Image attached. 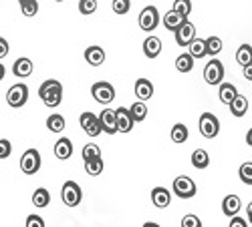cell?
Returning <instances> with one entry per match:
<instances>
[{"label":"cell","instance_id":"obj_35","mask_svg":"<svg viewBox=\"0 0 252 227\" xmlns=\"http://www.w3.org/2000/svg\"><path fill=\"white\" fill-rule=\"evenodd\" d=\"M238 177L242 183L252 185V163H242L240 169H238Z\"/></svg>","mask_w":252,"mask_h":227},{"label":"cell","instance_id":"obj_41","mask_svg":"<svg viewBox=\"0 0 252 227\" xmlns=\"http://www.w3.org/2000/svg\"><path fill=\"white\" fill-rule=\"evenodd\" d=\"M12 155V143L8 139H0V159H8Z\"/></svg>","mask_w":252,"mask_h":227},{"label":"cell","instance_id":"obj_48","mask_svg":"<svg viewBox=\"0 0 252 227\" xmlns=\"http://www.w3.org/2000/svg\"><path fill=\"white\" fill-rule=\"evenodd\" d=\"M4 75H6V69H4V65H0V80L4 78Z\"/></svg>","mask_w":252,"mask_h":227},{"label":"cell","instance_id":"obj_46","mask_svg":"<svg viewBox=\"0 0 252 227\" xmlns=\"http://www.w3.org/2000/svg\"><path fill=\"white\" fill-rule=\"evenodd\" d=\"M246 217H248V221H250V225H252V201L248 203V207H246Z\"/></svg>","mask_w":252,"mask_h":227},{"label":"cell","instance_id":"obj_24","mask_svg":"<svg viewBox=\"0 0 252 227\" xmlns=\"http://www.w3.org/2000/svg\"><path fill=\"white\" fill-rule=\"evenodd\" d=\"M194 56L190 54V52H182L178 58H176V69L180 71V73H190L192 69H194Z\"/></svg>","mask_w":252,"mask_h":227},{"label":"cell","instance_id":"obj_4","mask_svg":"<svg viewBox=\"0 0 252 227\" xmlns=\"http://www.w3.org/2000/svg\"><path fill=\"white\" fill-rule=\"evenodd\" d=\"M27 101H29V87L27 85H12L6 93V102L12 107V109H20V107H25L27 105Z\"/></svg>","mask_w":252,"mask_h":227},{"label":"cell","instance_id":"obj_27","mask_svg":"<svg viewBox=\"0 0 252 227\" xmlns=\"http://www.w3.org/2000/svg\"><path fill=\"white\" fill-rule=\"evenodd\" d=\"M172 141L178 143V145H182V143L188 141V137H190V133H188V127L184 125V123H176V125L172 127V133H170Z\"/></svg>","mask_w":252,"mask_h":227},{"label":"cell","instance_id":"obj_49","mask_svg":"<svg viewBox=\"0 0 252 227\" xmlns=\"http://www.w3.org/2000/svg\"><path fill=\"white\" fill-rule=\"evenodd\" d=\"M143 227H161V225H158V223H154V221H148V223H143Z\"/></svg>","mask_w":252,"mask_h":227},{"label":"cell","instance_id":"obj_29","mask_svg":"<svg viewBox=\"0 0 252 227\" xmlns=\"http://www.w3.org/2000/svg\"><path fill=\"white\" fill-rule=\"evenodd\" d=\"M236 63H238L242 69L252 63V47H250V45H240V47H238V50H236Z\"/></svg>","mask_w":252,"mask_h":227},{"label":"cell","instance_id":"obj_44","mask_svg":"<svg viewBox=\"0 0 252 227\" xmlns=\"http://www.w3.org/2000/svg\"><path fill=\"white\" fill-rule=\"evenodd\" d=\"M8 50H10L8 43H6V40H4L2 36H0V58H4V56L8 54Z\"/></svg>","mask_w":252,"mask_h":227},{"label":"cell","instance_id":"obj_10","mask_svg":"<svg viewBox=\"0 0 252 227\" xmlns=\"http://www.w3.org/2000/svg\"><path fill=\"white\" fill-rule=\"evenodd\" d=\"M79 123H81V127H83V131H85L89 137H97V135H101V123H99V115H93V113H83L81 115V119H79Z\"/></svg>","mask_w":252,"mask_h":227},{"label":"cell","instance_id":"obj_2","mask_svg":"<svg viewBox=\"0 0 252 227\" xmlns=\"http://www.w3.org/2000/svg\"><path fill=\"white\" fill-rule=\"evenodd\" d=\"M61 199L67 207H77L83 199V189L81 185L75 181H65V185L61 187Z\"/></svg>","mask_w":252,"mask_h":227},{"label":"cell","instance_id":"obj_1","mask_svg":"<svg viewBox=\"0 0 252 227\" xmlns=\"http://www.w3.org/2000/svg\"><path fill=\"white\" fill-rule=\"evenodd\" d=\"M38 97L47 107H59L63 101V85L55 78H49L38 87Z\"/></svg>","mask_w":252,"mask_h":227},{"label":"cell","instance_id":"obj_40","mask_svg":"<svg viewBox=\"0 0 252 227\" xmlns=\"http://www.w3.org/2000/svg\"><path fill=\"white\" fill-rule=\"evenodd\" d=\"M20 10H23L25 16H34L38 12V2L36 0H31V2H25V4H20Z\"/></svg>","mask_w":252,"mask_h":227},{"label":"cell","instance_id":"obj_16","mask_svg":"<svg viewBox=\"0 0 252 227\" xmlns=\"http://www.w3.org/2000/svg\"><path fill=\"white\" fill-rule=\"evenodd\" d=\"M240 207H242V201H240L238 195H226L224 201H222V213L228 215V217L238 215Z\"/></svg>","mask_w":252,"mask_h":227},{"label":"cell","instance_id":"obj_14","mask_svg":"<svg viewBox=\"0 0 252 227\" xmlns=\"http://www.w3.org/2000/svg\"><path fill=\"white\" fill-rule=\"evenodd\" d=\"M133 91H135V97L139 101H150L154 97V85H152L150 78H137Z\"/></svg>","mask_w":252,"mask_h":227},{"label":"cell","instance_id":"obj_32","mask_svg":"<svg viewBox=\"0 0 252 227\" xmlns=\"http://www.w3.org/2000/svg\"><path fill=\"white\" fill-rule=\"evenodd\" d=\"M222 47H224V43H222L220 36H208L206 38V49H208V54L212 58L222 52Z\"/></svg>","mask_w":252,"mask_h":227},{"label":"cell","instance_id":"obj_18","mask_svg":"<svg viewBox=\"0 0 252 227\" xmlns=\"http://www.w3.org/2000/svg\"><path fill=\"white\" fill-rule=\"evenodd\" d=\"M71 155H73V143H71V139L61 137V139L55 143V157L61 159V161H65V159H69Z\"/></svg>","mask_w":252,"mask_h":227},{"label":"cell","instance_id":"obj_34","mask_svg":"<svg viewBox=\"0 0 252 227\" xmlns=\"http://www.w3.org/2000/svg\"><path fill=\"white\" fill-rule=\"evenodd\" d=\"M172 10H176V12H180L182 16H190V12H192V0H174V8Z\"/></svg>","mask_w":252,"mask_h":227},{"label":"cell","instance_id":"obj_7","mask_svg":"<svg viewBox=\"0 0 252 227\" xmlns=\"http://www.w3.org/2000/svg\"><path fill=\"white\" fill-rule=\"evenodd\" d=\"M20 169L25 175H34L40 169V153L36 149H27L20 157Z\"/></svg>","mask_w":252,"mask_h":227},{"label":"cell","instance_id":"obj_11","mask_svg":"<svg viewBox=\"0 0 252 227\" xmlns=\"http://www.w3.org/2000/svg\"><path fill=\"white\" fill-rule=\"evenodd\" d=\"M174 34H176V43H178L180 47H190L192 40L196 38V26L190 23V20H186V23H184Z\"/></svg>","mask_w":252,"mask_h":227},{"label":"cell","instance_id":"obj_45","mask_svg":"<svg viewBox=\"0 0 252 227\" xmlns=\"http://www.w3.org/2000/svg\"><path fill=\"white\" fill-rule=\"evenodd\" d=\"M242 73H244V78H246V80H252V63L246 65V67L242 69Z\"/></svg>","mask_w":252,"mask_h":227},{"label":"cell","instance_id":"obj_17","mask_svg":"<svg viewBox=\"0 0 252 227\" xmlns=\"http://www.w3.org/2000/svg\"><path fill=\"white\" fill-rule=\"evenodd\" d=\"M186 16H182L180 12H176V10H170V12H165V16H163V26L167 28V30H172V32H176L184 23H186Z\"/></svg>","mask_w":252,"mask_h":227},{"label":"cell","instance_id":"obj_12","mask_svg":"<svg viewBox=\"0 0 252 227\" xmlns=\"http://www.w3.org/2000/svg\"><path fill=\"white\" fill-rule=\"evenodd\" d=\"M99 123H101L103 133H107V135H115L117 133V113L115 111H111V109L101 111Z\"/></svg>","mask_w":252,"mask_h":227},{"label":"cell","instance_id":"obj_51","mask_svg":"<svg viewBox=\"0 0 252 227\" xmlns=\"http://www.w3.org/2000/svg\"><path fill=\"white\" fill-rule=\"evenodd\" d=\"M57 2H63V0H57Z\"/></svg>","mask_w":252,"mask_h":227},{"label":"cell","instance_id":"obj_25","mask_svg":"<svg viewBox=\"0 0 252 227\" xmlns=\"http://www.w3.org/2000/svg\"><path fill=\"white\" fill-rule=\"evenodd\" d=\"M32 203H34V207H38V209L47 207V205L51 203V193H49V189L38 187V189L32 193Z\"/></svg>","mask_w":252,"mask_h":227},{"label":"cell","instance_id":"obj_42","mask_svg":"<svg viewBox=\"0 0 252 227\" xmlns=\"http://www.w3.org/2000/svg\"><path fill=\"white\" fill-rule=\"evenodd\" d=\"M27 227H45V219L36 213H32L27 217Z\"/></svg>","mask_w":252,"mask_h":227},{"label":"cell","instance_id":"obj_3","mask_svg":"<svg viewBox=\"0 0 252 227\" xmlns=\"http://www.w3.org/2000/svg\"><path fill=\"white\" fill-rule=\"evenodd\" d=\"M91 95L97 102H101V105H109V102H113V99H115V89H113L111 82L99 80L91 87Z\"/></svg>","mask_w":252,"mask_h":227},{"label":"cell","instance_id":"obj_43","mask_svg":"<svg viewBox=\"0 0 252 227\" xmlns=\"http://www.w3.org/2000/svg\"><path fill=\"white\" fill-rule=\"evenodd\" d=\"M230 227H248V225H246V219H242V217L234 215L232 219H230Z\"/></svg>","mask_w":252,"mask_h":227},{"label":"cell","instance_id":"obj_22","mask_svg":"<svg viewBox=\"0 0 252 227\" xmlns=\"http://www.w3.org/2000/svg\"><path fill=\"white\" fill-rule=\"evenodd\" d=\"M218 97H220V101L224 102V105H230V102H232V101L238 97L236 85H232V82H222L220 91H218Z\"/></svg>","mask_w":252,"mask_h":227},{"label":"cell","instance_id":"obj_47","mask_svg":"<svg viewBox=\"0 0 252 227\" xmlns=\"http://www.w3.org/2000/svg\"><path fill=\"white\" fill-rule=\"evenodd\" d=\"M246 145H250V147H252V129L246 133Z\"/></svg>","mask_w":252,"mask_h":227},{"label":"cell","instance_id":"obj_6","mask_svg":"<svg viewBox=\"0 0 252 227\" xmlns=\"http://www.w3.org/2000/svg\"><path fill=\"white\" fill-rule=\"evenodd\" d=\"M204 80L208 85H222L224 80V65L218 58L208 60V65L204 67Z\"/></svg>","mask_w":252,"mask_h":227},{"label":"cell","instance_id":"obj_37","mask_svg":"<svg viewBox=\"0 0 252 227\" xmlns=\"http://www.w3.org/2000/svg\"><path fill=\"white\" fill-rule=\"evenodd\" d=\"M95 10H97V0H79V12H81V14L89 16V14H93Z\"/></svg>","mask_w":252,"mask_h":227},{"label":"cell","instance_id":"obj_36","mask_svg":"<svg viewBox=\"0 0 252 227\" xmlns=\"http://www.w3.org/2000/svg\"><path fill=\"white\" fill-rule=\"evenodd\" d=\"M101 157V147H97L95 143H89V145L83 147V159L85 161H91V159H97Z\"/></svg>","mask_w":252,"mask_h":227},{"label":"cell","instance_id":"obj_13","mask_svg":"<svg viewBox=\"0 0 252 227\" xmlns=\"http://www.w3.org/2000/svg\"><path fill=\"white\" fill-rule=\"evenodd\" d=\"M115 113H117V133H129L135 123L131 117V111L125 107H119Z\"/></svg>","mask_w":252,"mask_h":227},{"label":"cell","instance_id":"obj_9","mask_svg":"<svg viewBox=\"0 0 252 227\" xmlns=\"http://www.w3.org/2000/svg\"><path fill=\"white\" fill-rule=\"evenodd\" d=\"M200 133L206 139L218 137V133H220V121H218V117L212 115V113H204L200 117Z\"/></svg>","mask_w":252,"mask_h":227},{"label":"cell","instance_id":"obj_33","mask_svg":"<svg viewBox=\"0 0 252 227\" xmlns=\"http://www.w3.org/2000/svg\"><path fill=\"white\" fill-rule=\"evenodd\" d=\"M105 169V165H103V157H97V159H91V161H85V171L91 175V177H97L101 175Z\"/></svg>","mask_w":252,"mask_h":227},{"label":"cell","instance_id":"obj_19","mask_svg":"<svg viewBox=\"0 0 252 227\" xmlns=\"http://www.w3.org/2000/svg\"><path fill=\"white\" fill-rule=\"evenodd\" d=\"M170 201H172V193L167 191L165 187H156L152 191V203L156 205L158 209H165L167 205H170Z\"/></svg>","mask_w":252,"mask_h":227},{"label":"cell","instance_id":"obj_50","mask_svg":"<svg viewBox=\"0 0 252 227\" xmlns=\"http://www.w3.org/2000/svg\"><path fill=\"white\" fill-rule=\"evenodd\" d=\"M18 2H20V4H25V2H31V0H18Z\"/></svg>","mask_w":252,"mask_h":227},{"label":"cell","instance_id":"obj_5","mask_svg":"<svg viewBox=\"0 0 252 227\" xmlns=\"http://www.w3.org/2000/svg\"><path fill=\"white\" fill-rule=\"evenodd\" d=\"M196 191H198L196 183H194L190 177H188V175H180V177L174 179V193H176V197H180V199H190V197L196 195Z\"/></svg>","mask_w":252,"mask_h":227},{"label":"cell","instance_id":"obj_20","mask_svg":"<svg viewBox=\"0 0 252 227\" xmlns=\"http://www.w3.org/2000/svg\"><path fill=\"white\" fill-rule=\"evenodd\" d=\"M85 60L91 67H101L105 63V50L101 47H97V45L87 47L85 49Z\"/></svg>","mask_w":252,"mask_h":227},{"label":"cell","instance_id":"obj_38","mask_svg":"<svg viewBox=\"0 0 252 227\" xmlns=\"http://www.w3.org/2000/svg\"><path fill=\"white\" fill-rule=\"evenodd\" d=\"M113 12L115 14H127L131 8V0H113Z\"/></svg>","mask_w":252,"mask_h":227},{"label":"cell","instance_id":"obj_28","mask_svg":"<svg viewBox=\"0 0 252 227\" xmlns=\"http://www.w3.org/2000/svg\"><path fill=\"white\" fill-rule=\"evenodd\" d=\"M65 117L63 115H51V117H47V129L51 131V133H63L65 131Z\"/></svg>","mask_w":252,"mask_h":227},{"label":"cell","instance_id":"obj_31","mask_svg":"<svg viewBox=\"0 0 252 227\" xmlns=\"http://www.w3.org/2000/svg\"><path fill=\"white\" fill-rule=\"evenodd\" d=\"M129 111H131V117L135 123H141V121H145V117H148V105H145V101L133 102Z\"/></svg>","mask_w":252,"mask_h":227},{"label":"cell","instance_id":"obj_15","mask_svg":"<svg viewBox=\"0 0 252 227\" xmlns=\"http://www.w3.org/2000/svg\"><path fill=\"white\" fill-rule=\"evenodd\" d=\"M12 73H14V76H18V78H27V76H31V75H32V60L27 58V56L16 58V60H14V65H12Z\"/></svg>","mask_w":252,"mask_h":227},{"label":"cell","instance_id":"obj_21","mask_svg":"<svg viewBox=\"0 0 252 227\" xmlns=\"http://www.w3.org/2000/svg\"><path fill=\"white\" fill-rule=\"evenodd\" d=\"M161 52V40L158 36H148L143 40V54L148 58H158Z\"/></svg>","mask_w":252,"mask_h":227},{"label":"cell","instance_id":"obj_8","mask_svg":"<svg viewBox=\"0 0 252 227\" xmlns=\"http://www.w3.org/2000/svg\"><path fill=\"white\" fill-rule=\"evenodd\" d=\"M159 25V12L156 6H145L139 14V28L145 32H154Z\"/></svg>","mask_w":252,"mask_h":227},{"label":"cell","instance_id":"obj_23","mask_svg":"<svg viewBox=\"0 0 252 227\" xmlns=\"http://www.w3.org/2000/svg\"><path fill=\"white\" fill-rule=\"evenodd\" d=\"M246 111H248V99L246 97L238 95L232 102H230V113H232L234 117H244Z\"/></svg>","mask_w":252,"mask_h":227},{"label":"cell","instance_id":"obj_39","mask_svg":"<svg viewBox=\"0 0 252 227\" xmlns=\"http://www.w3.org/2000/svg\"><path fill=\"white\" fill-rule=\"evenodd\" d=\"M182 227H202V221H200L198 215L188 213V215H184V219H182Z\"/></svg>","mask_w":252,"mask_h":227},{"label":"cell","instance_id":"obj_26","mask_svg":"<svg viewBox=\"0 0 252 227\" xmlns=\"http://www.w3.org/2000/svg\"><path fill=\"white\" fill-rule=\"evenodd\" d=\"M190 52L194 58H204V56H208V49H206V38H194L192 40V45L188 47Z\"/></svg>","mask_w":252,"mask_h":227},{"label":"cell","instance_id":"obj_30","mask_svg":"<svg viewBox=\"0 0 252 227\" xmlns=\"http://www.w3.org/2000/svg\"><path fill=\"white\" fill-rule=\"evenodd\" d=\"M192 165H194L196 169H206L208 165H210V155H208V151L196 149V151L192 153Z\"/></svg>","mask_w":252,"mask_h":227}]
</instances>
